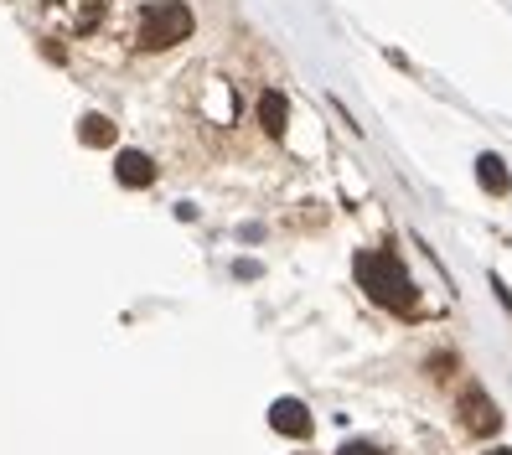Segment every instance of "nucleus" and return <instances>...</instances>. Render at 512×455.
<instances>
[{
  "instance_id": "nucleus-9",
  "label": "nucleus",
  "mask_w": 512,
  "mask_h": 455,
  "mask_svg": "<svg viewBox=\"0 0 512 455\" xmlns=\"http://www.w3.org/2000/svg\"><path fill=\"white\" fill-rule=\"evenodd\" d=\"M476 176H481V187H487L492 197H502V192L512 187V181H507V166H502L497 156H481V161H476Z\"/></svg>"
},
{
  "instance_id": "nucleus-6",
  "label": "nucleus",
  "mask_w": 512,
  "mask_h": 455,
  "mask_svg": "<svg viewBox=\"0 0 512 455\" xmlns=\"http://www.w3.org/2000/svg\"><path fill=\"white\" fill-rule=\"evenodd\" d=\"M269 424H275L280 435H295V440H306V435H311V409L300 404V399H280L275 409H269Z\"/></svg>"
},
{
  "instance_id": "nucleus-2",
  "label": "nucleus",
  "mask_w": 512,
  "mask_h": 455,
  "mask_svg": "<svg viewBox=\"0 0 512 455\" xmlns=\"http://www.w3.org/2000/svg\"><path fill=\"white\" fill-rule=\"evenodd\" d=\"M192 37V11L182 6V0H150V6L140 11L135 21V42L145 52H166L176 42H187Z\"/></svg>"
},
{
  "instance_id": "nucleus-1",
  "label": "nucleus",
  "mask_w": 512,
  "mask_h": 455,
  "mask_svg": "<svg viewBox=\"0 0 512 455\" xmlns=\"http://www.w3.org/2000/svg\"><path fill=\"white\" fill-rule=\"evenodd\" d=\"M357 285L368 290V300H378V306H388V311H399V316H409L414 311V300H419V290H414V280H409V269H404V259L394 254V249H378V254H357Z\"/></svg>"
},
{
  "instance_id": "nucleus-5",
  "label": "nucleus",
  "mask_w": 512,
  "mask_h": 455,
  "mask_svg": "<svg viewBox=\"0 0 512 455\" xmlns=\"http://www.w3.org/2000/svg\"><path fill=\"white\" fill-rule=\"evenodd\" d=\"M114 176H119V187H150V181H156V161H150L145 150H119Z\"/></svg>"
},
{
  "instance_id": "nucleus-12",
  "label": "nucleus",
  "mask_w": 512,
  "mask_h": 455,
  "mask_svg": "<svg viewBox=\"0 0 512 455\" xmlns=\"http://www.w3.org/2000/svg\"><path fill=\"white\" fill-rule=\"evenodd\" d=\"M487 455H512V450H487Z\"/></svg>"
},
{
  "instance_id": "nucleus-3",
  "label": "nucleus",
  "mask_w": 512,
  "mask_h": 455,
  "mask_svg": "<svg viewBox=\"0 0 512 455\" xmlns=\"http://www.w3.org/2000/svg\"><path fill=\"white\" fill-rule=\"evenodd\" d=\"M42 16L68 37H83L104 21V0H42Z\"/></svg>"
},
{
  "instance_id": "nucleus-10",
  "label": "nucleus",
  "mask_w": 512,
  "mask_h": 455,
  "mask_svg": "<svg viewBox=\"0 0 512 455\" xmlns=\"http://www.w3.org/2000/svg\"><path fill=\"white\" fill-rule=\"evenodd\" d=\"M337 455H388V450H378V445H368V440H347Z\"/></svg>"
},
{
  "instance_id": "nucleus-11",
  "label": "nucleus",
  "mask_w": 512,
  "mask_h": 455,
  "mask_svg": "<svg viewBox=\"0 0 512 455\" xmlns=\"http://www.w3.org/2000/svg\"><path fill=\"white\" fill-rule=\"evenodd\" d=\"M492 285H497V295H502V306H507V311H512V290H507V285H502V280H492Z\"/></svg>"
},
{
  "instance_id": "nucleus-4",
  "label": "nucleus",
  "mask_w": 512,
  "mask_h": 455,
  "mask_svg": "<svg viewBox=\"0 0 512 455\" xmlns=\"http://www.w3.org/2000/svg\"><path fill=\"white\" fill-rule=\"evenodd\" d=\"M461 424L471 435H497L502 430V409L481 388H471V393H461Z\"/></svg>"
},
{
  "instance_id": "nucleus-7",
  "label": "nucleus",
  "mask_w": 512,
  "mask_h": 455,
  "mask_svg": "<svg viewBox=\"0 0 512 455\" xmlns=\"http://www.w3.org/2000/svg\"><path fill=\"white\" fill-rule=\"evenodd\" d=\"M259 125H264V135H285V125H290V104H285V94H275V88H264L259 94Z\"/></svg>"
},
{
  "instance_id": "nucleus-8",
  "label": "nucleus",
  "mask_w": 512,
  "mask_h": 455,
  "mask_svg": "<svg viewBox=\"0 0 512 455\" xmlns=\"http://www.w3.org/2000/svg\"><path fill=\"white\" fill-rule=\"evenodd\" d=\"M78 140L83 145H114V125H109L104 114H83L78 119Z\"/></svg>"
}]
</instances>
